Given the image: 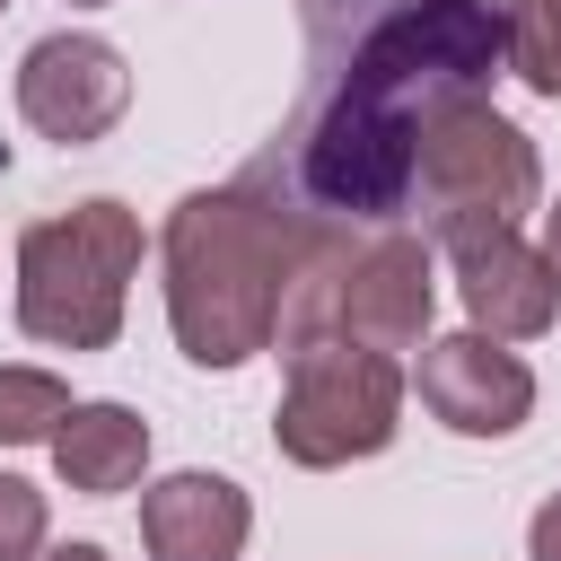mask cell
Segmentation results:
<instances>
[{"label":"cell","instance_id":"5bb4252c","mask_svg":"<svg viewBox=\"0 0 561 561\" xmlns=\"http://www.w3.org/2000/svg\"><path fill=\"white\" fill-rule=\"evenodd\" d=\"M526 561H561V491L526 517Z\"/></svg>","mask_w":561,"mask_h":561},{"label":"cell","instance_id":"d6986e66","mask_svg":"<svg viewBox=\"0 0 561 561\" xmlns=\"http://www.w3.org/2000/svg\"><path fill=\"white\" fill-rule=\"evenodd\" d=\"M0 9H9V0H0Z\"/></svg>","mask_w":561,"mask_h":561},{"label":"cell","instance_id":"30bf717a","mask_svg":"<svg viewBox=\"0 0 561 561\" xmlns=\"http://www.w3.org/2000/svg\"><path fill=\"white\" fill-rule=\"evenodd\" d=\"M53 473L79 500H114L149 473V421L131 403H70V421L53 430Z\"/></svg>","mask_w":561,"mask_h":561},{"label":"cell","instance_id":"5b68a950","mask_svg":"<svg viewBox=\"0 0 561 561\" xmlns=\"http://www.w3.org/2000/svg\"><path fill=\"white\" fill-rule=\"evenodd\" d=\"M289 359V386H280V412H272V447L307 473H333V465H359V456H386L394 447V421H403V368L386 351H359V342H298L280 351Z\"/></svg>","mask_w":561,"mask_h":561},{"label":"cell","instance_id":"52a82bcc","mask_svg":"<svg viewBox=\"0 0 561 561\" xmlns=\"http://www.w3.org/2000/svg\"><path fill=\"white\" fill-rule=\"evenodd\" d=\"M412 386H421L430 421L456 430V438H508V430H526V412H535V368H526L508 342L473 333V324L421 342Z\"/></svg>","mask_w":561,"mask_h":561},{"label":"cell","instance_id":"7c38bea8","mask_svg":"<svg viewBox=\"0 0 561 561\" xmlns=\"http://www.w3.org/2000/svg\"><path fill=\"white\" fill-rule=\"evenodd\" d=\"M508 70L535 96H561V9H543V0L508 9Z\"/></svg>","mask_w":561,"mask_h":561},{"label":"cell","instance_id":"e0dca14e","mask_svg":"<svg viewBox=\"0 0 561 561\" xmlns=\"http://www.w3.org/2000/svg\"><path fill=\"white\" fill-rule=\"evenodd\" d=\"M70 9H105V0H70Z\"/></svg>","mask_w":561,"mask_h":561},{"label":"cell","instance_id":"4fadbf2b","mask_svg":"<svg viewBox=\"0 0 561 561\" xmlns=\"http://www.w3.org/2000/svg\"><path fill=\"white\" fill-rule=\"evenodd\" d=\"M44 552V491L26 473H0V561H35Z\"/></svg>","mask_w":561,"mask_h":561},{"label":"cell","instance_id":"3957f363","mask_svg":"<svg viewBox=\"0 0 561 561\" xmlns=\"http://www.w3.org/2000/svg\"><path fill=\"white\" fill-rule=\"evenodd\" d=\"M140 272V219L123 202H70L18 237V333L53 351H114Z\"/></svg>","mask_w":561,"mask_h":561},{"label":"cell","instance_id":"6da1fadb","mask_svg":"<svg viewBox=\"0 0 561 561\" xmlns=\"http://www.w3.org/2000/svg\"><path fill=\"white\" fill-rule=\"evenodd\" d=\"M298 254H307V219L280 210L263 184L237 175L219 193H184L158 237L175 351L193 368H245L254 351H272Z\"/></svg>","mask_w":561,"mask_h":561},{"label":"cell","instance_id":"9c48e42d","mask_svg":"<svg viewBox=\"0 0 561 561\" xmlns=\"http://www.w3.org/2000/svg\"><path fill=\"white\" fill-rule=\"evenodd\" d=\"M254 535V500L228 473H167L140 491V552L149 561H237Z\"/></svg>","mask_w":561,"mask_h":561},{"label":"cell","instance_id":"2e32d148","mask_svg":"<svg viewBox=\"0 0 561 561\" xmlns=\"http://www.w3.org/2000/svg\"><path fill=\"white\" fill-rule=\"evenodd\" d=\"M35 561H105V543H53V552H35Z\"/></svg>","mask_w":561,"mask_h":561},{"label":"cell","instance_id":"ac0fdd59","mask_svg":"<svg viewBox=\"0 0 561 561\" xmlns=\"http://www.w3.org/2000/svg\"><path fill=\"white\" fill-rule=\"evenodd\" d=\"M543 9H561V0H543Z\"/></svg>","mask_w":561,"mask_h":561},{"label":"cell","instance_id":"9a60e30c","mask_svg":"<svg viewBox=\"0 0 561 561\" xmlns=\"http://www.w3.org/2000/svg\"><path fill=\"white\" fill-rule=\"evenodd\" d=\"M543 263H552V280H561V202L543 210Z\"/></svg>","mask_w":561,"mask_h":561},{"label":"cell","instance_id":"7a4b0ae2","mask_svg":"<svg viewBox=\"0 0 561 561\" xmlns=\"http://www.w3.org/2000/svg\"><path fill=\"white\" fill-rule=\"evenodd\" d=\"M438 316V280H430V237L421 228H316L307 219V254L289 272L280 298V351L298 342H359V351H421Z\"/></svg>","mask_w":561,"mask_h":561},{"label":"cell","instance_id":"8fae6325","mask_svg":"<svg viewBox=\"0 0 561 561\" xmlns=\"http://www.w3.org/2000/svg\"><path fill=\"white\" fill-rule=\"evenodd\" d=\"M70 421V386L53 368H0V447H53Z\"/></svg>","mask_w":561,"mask_h":561},{"label":"cell","instance_id":"277c9868","mask_svg":"<svg viewBox=\"0 0 561 561\" xmlns=\"http://www.w3.org/2000/svg\"><path fill=\"white\" fill-rule=\"evenodd\" d=\"M543 193L535 140L491 105V96H438L421 114V158H412V210L430 245H456L473 228H517Z\"/></svg>","mask_w":561,"mask_h":561},{"label":"cell","instance_id":"8992f818","mask_svg":"<svg viewBox=\"0 0 561 561\" xmlns=\"http://www.w3.org/2000/svg\"><path fill=\"white\" fill-rule=\"evenodd\" d=\"M123 105H131V70H123V53L105 35H70L61 26V35L26 44V61H18L26 131H44L61 149H88V140H105L123 123Z\"/></svg>","mask_w":561,"mask_h":561},{"label":"cell","instance_id":"ba28073f","mask_svg":"<svg viewBox=\"0 0 561 561\" xmlns=\"http://www.w3.org/2000/svg\"><path fill=\"white\" fill-rule=\"evenodd\" d=\"M447 263H456V298H465L473 333H491V342H535V333H552L561 280H552L543 245H526L517 228H473V237L447 245Z\"/></svg>","mask_w":561,"mask_h":561}]
</instances>
